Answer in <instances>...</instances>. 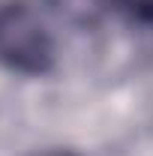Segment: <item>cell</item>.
Segmentation results:
<instances>
[{"label":"cell","mask_w":153,"mask_h":156,"mask_svg":"<svg viewBox=\"0 0 153 156\" xmlns=\"http://www.w3.org/2000/svg\"><path fill=\"white\" fill-rule=\"evenodd\" d=\"M54 36L24 0L0 3V66L18 75H45L54 69Z\"/></svg>","instance_id":"cell-1"},{"label":"cell","mask_w":153,"mask_h":156,"mask_svg":"<svg viewBox=\"0 0 153 156\" xmlns=\"http://www.w3.org/2000/svg\"><path fill=\"white\" fill-rule=\"evenodd\" d=\"M105 9L120 15L126 24L153 27V0H105Z\"/></svg>","instance_id":"cell-2"},{"label":"cell","mask_w":153,"mask_h":156,"mask_svg":"<svg viewBox=\"0 0 153 156\" xmlns=\"http://www.w3.org/2000/svg\"><path fill=\"white\" fill-rule=\"evenodd\" d=\"M36 156H75V153H69V150H48V153H36Z\"/></svg>","instance_id":"cell-3"}]
</instances>
